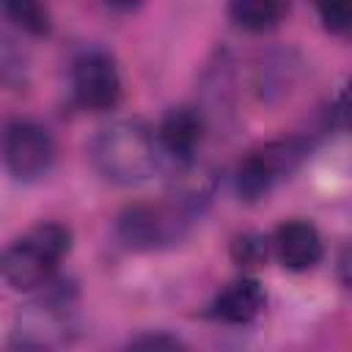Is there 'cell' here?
<instances>
[{"instance_id": "cell-1", "label": "cell", "mask_w": 352, "mask_h": 352, "mask_svg": "<svg viewBox=\"0 0 352 352\" xmlns=\"http://www.w3.org/2000/svg\"><path fill=\"white\" fill-rule=\"evenodd\" d=\"M160 143L157 135L140 118H121L99 129L91 143V160L96 170L121 187L143 184L157 170Z\"/></svg>"}, {"instance_id": "cell-2", "label": "cell", "mask_w": 352, "mask_h": 352, "mask_svg": "<svg viewBox=\"0 0 352 352\" xmlns=\"http://www.w3.org/2000/svg\"><path fill=\"white\" fill-rule=\"evenodd\" d=\"M72 250V231L63 223H38L16 236L0 261L3 280L16 292L50 286L58 264Z\"/></svg>"}, {"instance_id": "cell-3", "label": "cell", "mask_w": 352, "mask_h": 352, "mask_svg": "<svg viewBox=\"0 0 352 352\" xmlns=\"http://www.w3.org/2000/svg\"><path fill=\"white\" fill-rule=\"evenodd\" d=\"M190 217L179 204H132L118 214V236L132 250H165L190 234Z\"/></svg>"}, {"instance_id": "cell-4", "label": "cell", "mask_w": 352, "mask_h": 352, "mask_svg": "<svg viewBox=\"0 0 352 352\" xmlns=\"http://www.w3.org/2000/svg\"><path fill=\"white\" fill-rule=\"evenodd\" d=\"M308 157V140L302 138H280L256 151H250L236 168V195L248 204L261 201L278 179L297 170V165Z\"/></svg>"}, {"instance_id": "cell-5", "label": "cell", "mask_w": 352, "mask_h": 352, "mask_svg": "<svg viewBox=\"0 0 352 352\" xmlns=\"http://www.w3.org/2000/svg\"><path fill=\"white\" fill-rule=\"evenodd\" d=\"M72 292L50 283L44 297L28 302L16 314V330L11 341H22L50 352V346L66 341V336L72 333Z\"/></svg>"}, {"instance_id": "cell-6", "label": "cell", "mask_w": 352, "mask_h": 352, "mask_svg": "<svg viewBox=\"0 0 352 352\" xmlns=\"http://www.w3.org/2000/svg\"><path fill=\"white\" fill-rule=\"evenodd\" d=\"M3 160L14 179L36 182L55 162V140L36 121H8L3 132Z\"/></svg>"}, {"instance_id": "cell-7", "label": "cell", "mask_w": 352, "mask_h": 352, "mask_svg": "<svg viewBox=\"0 0 352 352\" xmlns=\"http://www.w3.org/2000/svg\"><path fill=\"white\" fill-rule=\"evenodd\" d=\"M72 94L85 110H110L121 99V74L104 50H85L72 63Z\"/></svg>"}, {"instance_id": "cell-8", "label": "cell", "mask_w": 352, "mask_h": 352, "mask_svg": "<svg viewBox=\"0 0 352 352\" xmlns=\"http://www.w3.org/2000/svg\"><path fill=\"white\" fill-rule=\"evenodd\" d=\"M275 245V256L286 270L294 272H305L311 267H316L324 256V245L322 236L316 231L314 223L308 220H286L275 228L272 236Z\"/></svg>"}, {"instance_id": "cell-9", "label": "cell", "mask_w": 352, "mask_h": 352, "mask_svg": "<svg viewBox=\"0 0 352 352\" xmlns=\"http://www.w3.org/2000/svg\"><path fill=\"white\" fill-rule=\"evenodd\" d=\"M204 132H206L204 113L182 104V107H173L162 116V121L157 126V143L176 162H190V160H195V151L204 140Z\"/></svg>"}, {"instance_id": "cell-10", "label": "cell", "mask_w": 352, "mask_h": 352, "mask_svg": "<svg viewBox=\"0 0 352 352\" xmlns=\"http://www.w3.org/2000/svg\"><path fill=\"white\" fill-rule=\"evenodd\" d=\"M267 305V294L264 286L256 278H236L231 280L226 289H220L209 305V314L217 322L226 324H248L253 322Z\"/></svg>"}, {"instance_id": "cell-11", "label": "cell", "mask_w": 352, "mask_h": 352, "mask_svg": "<svg viewBox=\"0 0 352 352\" xmlns=\"http://www.w3.org/2000/svg\"><path fill=\"white\" fill-rule=\"evenodd\" d=\"M214 184H217V179H214V173H212L209 165L195 162V160L179 162V170H176L173 179H170L173 204H179L182 209H187V212L192 214L195 209H201V206L212 198Z\"/></svg>"}, {"instance_id": "cell-12", "label": "cell", "mask_w": 352, "mask_h": 352, "mask_svg": "<svg viewBox=\"0 0 352 352\" xmlns=\"http://www.w3.org/2000/svg\"><path fill=\"white\" fill-rule=\"evenodd\" d=\"M286 6L275 3V0H234L228 6V16L236 28L248 30V33H264L272 30L283 16H286Z\"/></svg>"}, {"instance_id": "cell-13", "label": "cell", "mask_w": 352, "mask_h": 352, "mask_svg": "<svg viewBox=\"0 0 352 352\" xmlns=\"http://www.w3.org/2000/svg\"><path fill=\"white\" fill-rule=\"evenodd\" d=\"M3 11H6V16H8L16 28H22L25 33L44 36V33H50V28H52L50 11H47L41 3H36V0H8V3L3 6Z\"/></svg>"}, {"instance_id": "cell-14", "label": "cell", "mask_w": 352, "mask_h": 352, "mask_svg": "<svg viewBox=\"0 0 352 352\" xmlns=\"http://www.w3.org/2000/svg\"><path fill=\"white\" fill-rule=\"evenodd\" d=\"M231 258L242 270H258V267H264V261H267V239L261 234H253V231L234 236V242H231Z\"/></svg>"}, {"instance_id": "cell-15", "label": "cell", "mask_w": 352, "mask_h": 352, "mask_svg": "<svg viewBox=\"0 0 352 352\" xmlns=\"http://www.w3.org/2000/svg\"><path fill=\"white\" fill-rule=\"evenodd\" d=\"M319 22L330 33H349L352 30V3L349 0H336V3H322L319 8Z\"/></svg>"}, {"instance_id": "cell-16", "label": "cell", "mask_w": 352, "mask_h": 352, "mask_svg": "<svg viewBox=\"0 0 352 352\" xmlns=\"http://www.w3.org/2000/svg\"><path fill=\"white\" fill-rule=\"evenodd\" d=\"M126 352H190L176 336H168V333H146L140 338H135Z\"/></svg>"}, {"instance_id": "cell-17", "label": "cell", "mask_w": 352, "mask_h": 352, "mask_svg": "<svg viewBox=\"0 0 352 352\" xmlns=\"http://www.w3.org/2000/svg\"><path fill=\"white\" fill-rule=\"evenodd\" d=\"M333 121H336L341 129L352 132V80L344 85V91H341V94H338V99H336Z\"/></svg>"}, {"instance_id": "cell-18", "label": "cell", "mask_w": 352, "mask_h": 352, "mask_svg": "<svg viewBox=\"0 0 352 352\" xmlns=\"http://www.w3.org/2000/svg\"><path fill=\"white\" fill-rule=\"evenodd\" d=\"M336 275H338V283L352 292V242L341 248L338 258H336Z\"/></svg>"}, {"instance_id": "cell-19", "label": "cell", "mask_w": 352, "mask_h": 352, "mask_svg": "<svg viewBox=\"0 0 352 352\" xmlns=\"http://www.w3.org/2000/svg\"><path fill=\"white\" fill-rule=\"evenodd\" d=\"M8 352H47V349H38V346H30V344H22V341H11Z\"/></svg>"}]
</instances>
